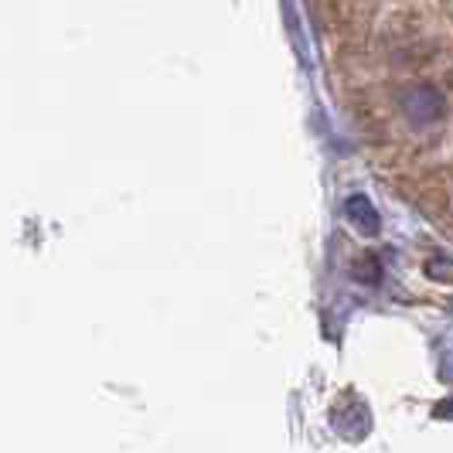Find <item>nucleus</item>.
<instances>
[{
  "label": "nucleus",
  "mask_w": 453,
  "mask_h": 453,
  "mask_svg": "<svg viewBox=\"0 0 453 453\" xmlns=\"http://www.w3.org/2000/svg\"><path fill=\"white\" fill-rule=\"evenodd\" d=\"M406 113L412 123L426 127V123H433L436 116L443 113V96L436 89H430V86H423V89H416L406 99Z\"/></svg>",
  "instance_id": "f257e3e1"
},
{
  "label": "nucleus",
  "mask_w": 453,
  "mask_h": 453,
  "mask_svg": "<svg viewBox=\"0 0 453 453\" xmlns=\"http://www.w3.org/2000/svg\"><path fill=\"white\" fill-rule=\"evenodd\" d=\"M348 219L362 228V232H368V235L379 232V215L372 211V204L365 202V198H351V202H348Z\"/></svg>",
  "instance_id": "f03ea898"
}]
</instances>
